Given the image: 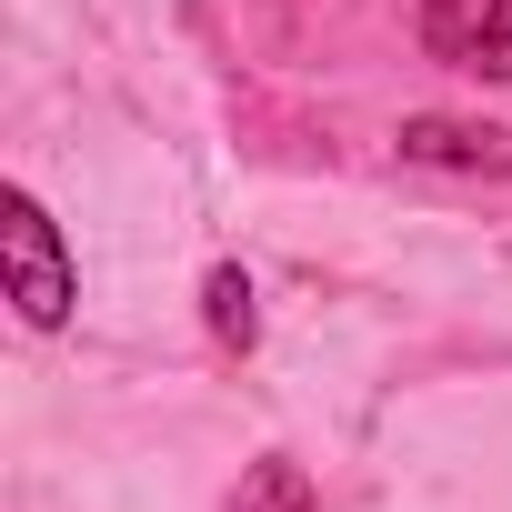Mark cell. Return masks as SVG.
Returning a JSON list of instances; mask_svg holds the SVG:
<instances>
[{"label":"cell","mask_w":512,"mask_h":512,"mask_svg":"<svg viewBox=\"0 0 512 512\" xmlns=\"http://www.w3.org/2000/svg\"><path fill=\"white\" fill-rule=\"evenodd\" d=\"M0 272H11V302H21V322H31V332H61V322H71L81 272H71L61 221H51L31 191H11V201H0Z\"/></svg>","instance_id":"cell-1"},{"label":"cell","mask_w":512,"mask_h":512,"mask_svg":"<svg viewBox=\"0 0 512 512\" xmlns=\"http://www.w3.org/2000/svg\"><path fill=\"white\" fill-rule=\"evenodd\" d=\"M422 51L462 81H512V0H422Z\"/></svg>","instance_id":"cell-2"},{"label":"cell","mask_w":512,"mask_h":512,"mask_svg":"<svg viewBox=\"0 0 512 512\" xmlns=\"http://www.w3.org/2000/svg\"><path fill=\"white\" fill-rule=\"evenodd\" d=\"M402 161H422V171H512V131L422 111V121H402Z\"/></svg>","instance_id":"cell-3"},{"label":"cell","mask_w":512,"mask_h":512,"mask_svg":"<svg viewBox=\"0 0 512 512\" xmlns=\"http://www.w3.org/2000/svg\"><path fill=\"white\" fill-rule=\"evenodd\" d=\"M231 512H312V472L302 462H262V472L231 492Z\"/></svg>","instance_id":"cell-4"},{"label":"cell","mask_w":512,"mask_h":512,"mask_svg":"<svg viewBox=\"0 0 512 512\" xmlns=\"http://www.w3.org/2000/svg\"><path fill=\"white\" fill-rule=\"evenodd\" d=\"M201 302H211V332H221L231 352H251V332H262V312H251V282H241L231 262H221V272L201 282Z\"/></svg>","instance_id":"cell-5"}]
</instances>
